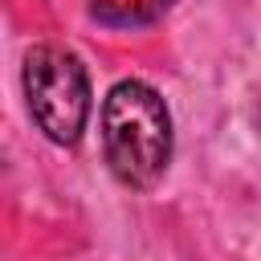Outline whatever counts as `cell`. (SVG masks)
I'll list each match as a JSON object with an SVG mask.
<instances>
[{"label":"cell","mask_w":261,"mask_h":261,"mask_svg":"<svg viewBox=\"0 0 261 261\" xmlns=\"http://www.w3.org/2000/svg\"><path fill=\"white\" fill-rule=\"evenodd\" d=\"M110 171L130 188H155L171 163V114L147 82H118L102 102Z\"/></svg>","instance_id":"6da1fadb"},{"label":"cell","mask_w":261,"mask_h":261,"mask_svg":"<svg viewBox=\"0 0 261 261\" xmlns=\"http://www.w3.org/2000/svg\"><path fill=\"white\" fill-rule=\"evenodd\" d=\"M24 98L33 122L61 147H73L90 118V77L86 65L57 45H37L24 57Z\"/></svg>","instance_id":"7a4b0ae2"}]
</instances>
